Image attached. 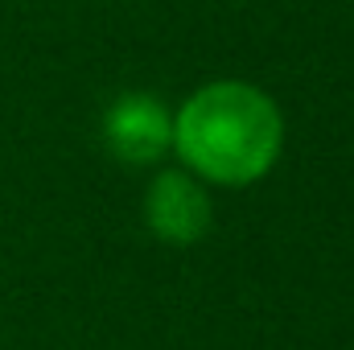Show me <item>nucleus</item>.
Here are the masks:
<instances>
[{
	"label": "nucleus",
	"instance_id": "f257e3e1",
	"mask_svg": "<svg viewBox=\"0 0 354 350\" xmlns=\"http://www.w3.org/2000/svg\"><path fill=\"white\" fill-rule=\"evenodd\" d=\"M284 120L260 87L223 79L198 87L174 116L181 165L214 185H252L276 165Z\"/></svg>",
	"mask_w": 354,
	"mask_h": 350
},
{
	"label": "nucleus",
	"instance_id": "f03ea898",
	"mask_svg": "<svg viewBox=\"0 0 354 350\" xmlns=\"http://www.w3.org/2000/svg\"><path fill=\"white\" fill-rule=\"evenodd\" d=\"M103 145L124 165H153L174 149V111L157 95H120L103 116Z\"/></svg>",
	"mask_w": 354,
	"mask_h": 350
},
{
	"label": "nucleus",
	"instance_id": "7ed1b4c3",
	"mask_svg": "<svg viewBox=\"0 0 354 350\" xmlns=\"http://www.w3.org/2000/svg\"><path fill=\"white\" fill-rule=\"evenodd\" d=\"M145 219L161 243H174V248L198 243L214 219L210 194L202 190V177H194L189 169L157 174L149 185V198H145Z\"/></svg>",
	"mask_w": 354,
	"mask_h": 350
}]
</instances>
